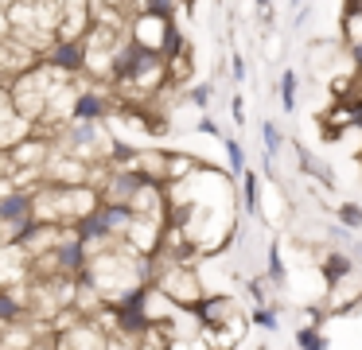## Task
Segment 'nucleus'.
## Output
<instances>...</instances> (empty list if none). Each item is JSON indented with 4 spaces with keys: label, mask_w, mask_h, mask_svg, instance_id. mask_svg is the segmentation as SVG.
<instances>
[{
    "label": "nucleus",
    "mask_w": 362,
    "mask_h": 350,
    "mask_svg": "<svg viewBox=\"0 0 362 350\" xmlns=\"http://www.w3.org/2000/svg\"><path fill=\"white\" fill-rule=\"evenodd\" d=\"M0 327H4V323H0Z\"/></svg>",
    "instance_id": "obj_32"
},
{
    "label": "nucleus",
    "mask_w": 362,
    "mask_h": 350,
    "mask_svg": "<svg viewBox=\"0 0 362 350\" xmlns=\"http://www.w3.org/2000/svg\"><path fill=\"white\" fill-rule=\"evenodd\" d=\"M230 74H234L238 86L245 82V59H242V54H234V59H230Z\"/></svg>",
    "instance_id": "obj_21"
},
{
    "label": "nucleus",
    "mask_w": 362,
    "mask_h": 350,
    "mask_svg": "<svg viewBox=\"0 0 362 350\" xmlns=\"http://www.w3.org/2000/svg\"><path fill=\"white\" fill-rule=\"evenodd\" d=\"M238 179H242V210H245V214H257V210H261V175L245 168Z\"/></svg>",
    "instance_id": "obj_10"
},
{
    "label": "nucleus",
    "mask_w": 362,
    "mask_h": 350,
    "mask_svg": "<svg viewBox=\"0 0 362 350\" xmlns=\"http://www.w3.org/2000/svg\"><path fill=\"white\" fill-rule=\"evenodd\" d=\"M296 163H300V171H308L312 179H320L323 187H335V171H331L327 163L320 160V156L308 152V148H296Z\"/></svg>",
    "instance_id": "obj_9"
},
{
    "label": "nucleus",
    "mask_w": 362,
    "mask_h": 350,
    "mask_svg": "<svg viewBox=\"0 0 362 350\" xmlns=\"http://www.w3.org/2000/svg\"><path fill=\"white\" fill-rule=\"evenodd\" d=\"M195 129H199V132H206V136H222V129H218V124L211 121V117H203V121H199Z\"/></svg>",
    "instance_id": "obj_23"
},
{
    "label": "nucleus",
    "mask_w": 362,
    "mask_h": 350,
    "mask_svg": "<svg viewBox=\"0 0 362 350\" xmlns=\"http://www.w3.org/2000/svg\"><path fill=\"white\" fill-rule=\"evenodd\" d=\"M51 253H55V264H59L63 276H78V272L86 269V261H90V241L71 230V233H63V238L51 245Z\"/></svg>",
    "instance_id": "obj_2"
},
{
    "label": "nucleus",
    "mask_w": 362,
    "mask_h": 350,
    "mask_svg": "<svg viewBox=\"0 0 362 350\" xmlns=\"http://www.w3.org/2000/svg\"><path fill=\"white\" fill-rule=\"evenodd\" d=\"M339 226H346V230H362V206L358 202H343V206L335 210Z\"/></svg>",
    "instance_id": "obj_18"
},
{
    "label": "nucleus",
    "mask_w": 362,
    "mask_h": 350,
    "mask_svg": "<svg viewBox=\"0 0 362 350\" xmlns=\"http://www.w3.org/2000/svg\"><path fill=\"white\" fill-rule=\"evenodd\" d=\"M250 292H253V300H257V303H269L265 300V280H250Z\"/></svg>",
    "instance_id": "obj_24"
},
{
    "label": "nucleus",
    "mask_w": 362,
    "mask_h": 350,
    "mask_svg": "<svg viewBox=\"0 0 362 350\" xmlns=\"http://www.w3.org/2000/svg\"><path fill=\"white\" fill-rule=\"evenodd\" d=\"M230 117H234L238 124H245V101H242V98H234V101H230Z\"/></svg>",
    "instance_id": "obj_22"
},
{
    "label": "nucleus",
    "mask_w": 362,
    "mask_h": 350,
    "mask_svg": "<svg viewBox=\"0 0 362 350\" xmlns=\"http://www.w3.org/2000/svg\"><path fill=\"white\" fill-rule=\"evenodd\" d=\"M292 8H300V0H292Z\"/></svg>",
    "instance_id": "obj_29"
},
{
    "label": "nucleus",
    "mask_w": 362,
    "mask_h": 350,
    "mask_svg": "<svg viewBox=\"0 0 362 350\" xmlns=\"http://www.w3.org/2000/svg\"><path fill=\"white\" fill-rule=\"evenodd\" d=\"M28 132H32V121H24V117L16 113L8 86L0 82V152H8L12 144H20Z\"/></svg>",
    "instance_id": "obj_4"
},
{
    "label": "nucleus",
    "mask_w": 362,
    "mask_h": 350,
    "mask_svg": "<svg viewBox=\"0 0 362 350\" xmlns=\"http://www.w3.org/2000/svg\"><path fill=\"white\" fill-rule=\"evenodd\" d=\"M257 350H269V346H257Z\"/></svg>",
    "instance_id": "obj_31"
},
{
    "label": "nucleus",
    "mask_w": 362,
    "mask_h": 350,
    "mask_svg": "<svg viewBox=\"0 0 362 350\" xmlns=\"http://www.w3.org/2000/svg\"><path fill=\"white\" fill-rule=\"evenodd\" d=\"M222 148H226V160H230V175L238 179V175H242L245 168H250V163H245V148L238 144L234 136H226V140H222Z\"/></svg>",
    "instance_id": "obj_16"
},
{
    "label": "nucleus",
    "mask_w": 362,
    "mask_h": 350,
    "mask_svg": "<svg viewBox=\"0 0 362 350\" xmlns=\"http://www.w3.org/2000/svg\"><path fill=\"white\" fill-rule=\"evenodd\" d=\"M0 245H4V233H0Z\"/></svg>",
    "instance_id": "obj_30"
},
{
    "label": "nucleus",
    "mask_w": 362,
    "mask_h": 350,
    "mask_svg": "<svg viewBox=\"0 0 362 350\" xmlns=\"http://www.w3.org/2000/svg\"><path fill=\"white\" fill-rule=\"evenodd\" d=\"M261 144H265V156H281V148H284V132H281V124H273V121H265L261 124Z\"/></svg>",
    "instance_id": "obj_14"
},
{
    "label": "nucleus",
    "mask_w": 362,
    "mask_h": 350,
    "mask_svg": "<svg viewBox=\"0 0 362 350\" xmlns=\"http://www.w3.org/2000/svg\"><path fill=\"white\" fill-rule=\"evenodd\" d=\"M351 62H354V70H358V78H362V39L351 43Z\"/></svg>",
    "instance_id": "obj_25"
},
{
    "label": "nucleus",
    "mask_w": 362,
    "mask_h": 350,
    "mask_svg": "<svg viewBox=\"0 0 362 350\" xmlns=\"http://www.w3.org/2000/svg\"><path fill=\"white\" fill-rule=\"evenodd\" d=\"M265 276L276 288H284V280H288V269H284V257H281V241H269V272Z\"/></svg>",
    "instance_id": "obj_12"
},
{
    "label": "nucleus",
    "mask_w": 362,
    "mask_h": 350,
    "mask_svg": "<svg viewBox=\"0 0 362 350\" xmlns=\"http://www.w3.org/2000/svg\"><path fill=\"white\" fill-rule=\"evenodd\" d=\"M168 23H172V20H160V16H152V12H141L133 23H129V39H136L141 47H152V51H160Z\"/></svg>",
    "instance_id": "obj_6"
},
{
    "label": "nucleus",
    "mask_w": 362,
    "mask_h": 350,
    "mask_svg": "<svg viewBox=\"0 0 362 350\" xmlns=\"http://www.w3.org/2000/svg\"><path fill=\"white\" fill-rule=\"evenodd\" d=\"M253 4H257L261 12H269V8H273V0H253Z\"/></svg>",
    "instance_id": "obj_27"
},
{
    "label": "nucleus",
    "mask_w": 362,
    "mask_h": 350,
    "mask_svg": "<svg viewBox=\"0 0 362 350\" xmlns=\"http://www.w3.org/2000/svg\"><path fill=\"white\" fill-rule=\"evenodd\" d=\"M110 117V98L102 90H78L71 105V121H105Z\"/></svg>",
    "instance_id": "obj_5"
},
{
    "label": "nucleus",
    "mask_w": 362,
    "mask_h": 350,
    "mask_svg": "<svg viewBox=\"0 0 362 350\" xmlns=\"http://www.w3.org/2000/svg\"><path fill=\"white\" fill-rule=\"evenodd\" d=\"M304 350H331V342H327V334H320V339L312 342V346H304Z\"/></svg>",
    "instance_id": "obj_26"
},
{
    "label": "nucleus",
    "mask_w": 362,
    "mask_h": 350,
    "mask_svg": "<svg viewBox=\"0 0 362 350\" xmlns=\"http://www.w3.org/2000/svg\"><path fill=\"white\" fill-rule=\"evenodd\" d=\"M20 319H28V300L16 292V288H0V323L4 327H12V323H20Z\"/></svg>",
    "instance_id": "obj_7"
},
{
    "label": "nucleus",
    "mask_w": 362,
    "mask_h": 350,
    "mask_svg": "<svg viewBox=\"0 0 362 350\" xmlns=\"http://www.w3.org/2000/svg\"><path fill=\"white\" fill-rule=\"evenodd\" d=\"M250 319H253V327H261V331H276L281 327V315H276V308L273 303H253V311H250Z\"/></svg>",
    "instance_id": "obj_15"
},
{
    "label": "nucleus",
    "mask_w": 362,
    "mask_h": 350,
    "mask_svg": "<svg viewBox=\"0 0 362 350\" xmlns=\"http://www.w3.org/2000/svg\"><path fill=\"white\" fill-rule=\"evenodd\" d=\"M346 4H354V8H358V12H362V0H346Z\"/></svg>",
    "instance_id": "obj_28"
},
{
    "label": "nucleus",
    "mask_w": 362,
    "mask_h": 350,
    "mask_svg": "<svg viewBox=\"0 0 362 350\" xmlns=\"http://www.w3.org/2000/svg\"><path fill=\"white\" fill-rule=\"evenodd\" d=\"M276 93H281V109H284V113H296V70H284Z\"/></svg>",
    "instance_id": "obj_13"
},
{
    "label": "nucleus",
    "mask_w": 362,
    "mask_h": 350,
    "mask_svg": "<svg viewBox=\"0 0 362 350\" xmlns=\"http://www.w3.org/2000/svg\"><path fill=\"white\" fill-rule=\"evenodd\" d=\"M351 269H354V261L346 253H339V249H331L327 257H323V280H327L331 288H339L346 276H351Z\"/></svg>",
    "instance_id": "obj_8"
},
{
    "label": "nucleus",
    "mask_w": 362,
    "mask_h": 350,
    "mask_svg": "<svg viewBox=\"0 0 362 350\" xmlns=\"http://www.w3.org/2000/svg\"><path fill=\"white\" fill-rule=\"evenodd\" d=\"M160 54H164L168 62L172 59H183V54H187V39H183V31H180V23H168L164 28V43H160Z\"/></svg>",
    "instance_id": "obj_11"
},
{
    "label": "nucleus",
    "mask_w": 362,
    "mask_h": 350,
    "mask_svg": "<svg viewBox=\"0 0 362 350\" xmlns=\"http://www.w3.org/2000/svg\"><path fill=\"white\" fill-rule=\"evenodd\" d=\"M211 98H214V86H191V90H187V101H191V105H199V109L211 105Z\"/></svg>",
    "instance_id": "obj_19"
},
{
    "label": "nucleus",
    "mask_w": 362,
    "mask_h": 350,
    "mask_svg": "<svg viewBox=\"0 0 362 350\" xmlns=\"http://www.w3.org/2000/svg\"><path fill=\"white\" fill-rule=\"evenodd\" d=\"M40 62H47L51 70L74 78V74H82V70H86V43H82V35H74V39L71 35H59L55 43L43 51Z\"/></svg>",
    "instance_id": "obj_1"
},
{
    "label": "nucleus",
    "mask_w": 362,
    "mask_h": 350,
    "mask_svg": "<svg viewBox=\"0 0 362 350\" xmlns=\"http://www.w3.org/2000/svg\"><path fill=\"white\" fill-rule=\"evenodd\" d=\"M315 339H320V327H315V323H308V327H300V331H296V346H300V350L312 346Z\"/></svg>",
    "instance_id": "obj_20"
},
{
    "label": "nucleus",
    "mask_w": 362,
    "mask_h": 350,
    "mask_svg": "<svg viewBox=\"0 0 362 350\" xmlns=\"http://www.w3.org/2000/svg\"><path fill=\"white\" fill-rule=\"evenodd\" d=\"M180 4L183 0H144L141 12H152V16H160V20H175V16H180Z\"/></svg>",
    "instance_id": "obj_17"
},
{
    "label": "nucleus",
    "mask_w": 362,
    "mask_h": 350,
    "mask_svg": "<svg viewBox=\"0 0 362 350\" xmlns=\"http://www.w3.org/2000/svg\"><path fill=\"white\" fill-rule=\"evenodd\" d=\"M98 144H102V121H71V129H63V148H59V152L90 160ZM98 152H102V148H98Z\"/></svg>",
    "instance_id": "obj_3"
}]
</instances>
